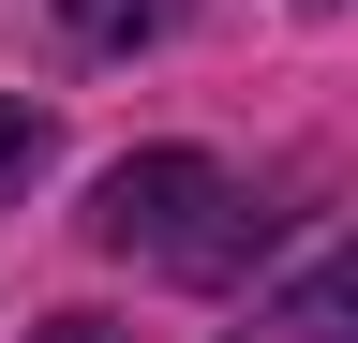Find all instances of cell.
I'll use <instances>...</instances> for the list:
<instances>
[{"mask_svg":"<svg viewBox=\"0 0 358 343\" xmlns=\"http://www.w3.org/2000/svg\"><path fill=\"white\" fill-rule=\"evenodd\" d=\"M254 224H268V209L224 180L209 149H134V164H105V194H90V239H105V254H150V269H179V284H224L254 254Z\"/></svg>","mask_w":358,"mask_h":343,"instance_id":"obj_1","label":"cell"},{"mask_svg":"<svg viewBox=\"0 0 358 343\" xmlns=\"http://www.w3.org/2000/svg\"><path fill=\"white\" fill-rule=\"evenodd\" d=\"M224 343H358V239H343V254H313L299 284H268Z\"/></svg>","mask_w":358,"mask_h":343,"instance_id":"obj_2","label":"cell"},{"mask_svg":"<svg viewBox=\"0 0 358 343\" xmlns=\"http://www.w3.org/2000/svg\"><path fill=\"white\" fill-rule=\"evenodd\" d=\"M179 15H194V0H60V30H75V45H164Z\"/></svg>","mask_w":358,"mask_h":343,"instance_id":"obj_3","label":"cell"},{"mask_svg":"<svg viewBox=\"0 0 358 343\" xmlns=\"http://www.w3.org/2000/svg\"><path fill=\"white\" fill-rule=\"evenodd\" d=\"M30 164H45V105H0V194H15Z\"/></svg>","mask_w":358,"mask_h":343,"instance_id":"obj_4","label":"cell"},{"mask_svg":"<svg viewBox=\"0 0 358 343\" xmlns=\"http://www.w3.org/2000/svg\"><path fill=\"white\" fill-rule=\"evenodd\" d=\"M45 343H120V328H90V314H60V328H45Z\"/></svg>","mask_w":358,"mask_h":343,"instance_id":"obj_5","label":"cell"}]
</instances>
